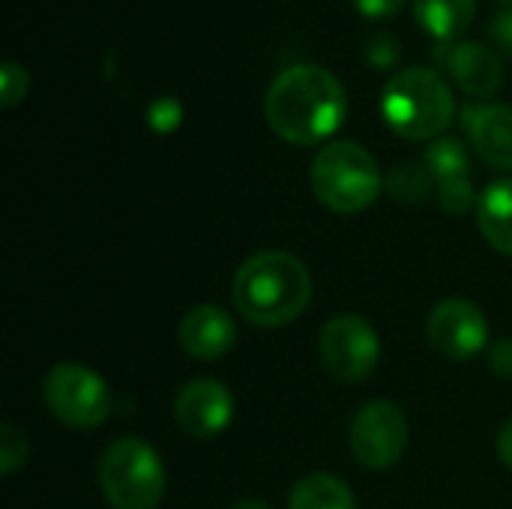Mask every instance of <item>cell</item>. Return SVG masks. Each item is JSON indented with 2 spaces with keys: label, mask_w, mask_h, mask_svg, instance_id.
Masks as SVG:
<instances>
[{
  "label": "cell",
  "mask_w": 512,
  "mask_h": 509,
  "mask_svg": "<svg viewBox=\"0 0 512 509\" xmlns=\"http://www.w3.org/2000/svg\"><path fill=\"white\" fill-rule=\"evenodd\" d=\"M348 96L342 81L312 63H297L279 72L267 90L264 114L270 129L297 147L321 144L345 123Z\"/></svg>",
  "instance_id": "6da1fadb"
},
{
  "label": "cell",
  "mask_w": 512,
  "mask_h": 509,
  "mask_svg": "<svg viewBox=\"0 0 512 509\" xmlns=\"http://www.w3.org/2000/svg\"><path fill=\"white\" fill-rule=\"evenodd\" d=\"M234 309L255 327H285L312 303V276L288 252H258L246 258L231 282Z\"/></svg>",
  "instance_id": "7a4b0ae2"
},
{
  "label": "cell",
  "mask_w": 512,
  "mask_h": 509,
  "mask_svg": "<svg viewBox=\"0 0 512 509\" xmlns=\"http://www.w3.org/2000/svg\"><path fill=\"white\" fill-rule=\"evenodd\" d=\"M387 126L405 141H435L456 117V99L447 78L429 66H408L393 75L381 93Z\"/></svg>",
  "instance_id": "3957f363"
},
{
  "label": "cell",
  "mask_w": 512,
  "mask_h": 509,
  "mask_svg": "<svg viewBox=\"0 0 512 509\" xmlns=\"http://www.w3.org/2000/svg\"><path fill=\"white\" fill-rule=\"evenodd\" d=\"M309 183L327 210L351 216L372 207L381 198L387 180L366 147L354 141H330L312 159Z\"/></svg>",
  "instance_id": "277c9868"
},
{
  "label": "cell",
  "mask_w": 512,
  "mask_h": 509,
  "mask_svg": "<svg viewBox=\"0 0 512 509\" xmlns=\"http://www.w3.org/2000/svg\"><path fill=\"white\" fill-rule=\"evenodd\" d=\"M99 486L114 509H156L165 498L168 474L150 444L120 438L99 459Z\"/></svg>",
  "instance_id": "5b68a950"
},
{
  "label": "cell",
  "mask_w": 512,
  "mask_h": 509,
  "mask_svg": "<svg viewBox=\"0 0 512 509\" xmlns=\"http://www.w3.org/2000/svg\"><path fill=\"white\" fill-rule=\"evenodd\" d=\"M48 411L72 429H96L111 414V390L84 363H57L42 381Z\"/></svg>",
  "instance_id": "8992f818"
},
{
  "label": "cell",
  "mask_w": 512,
  "mask_h": 509,
  "mask_svg": "<svg viewBox=\"0 0 512 509\" xmlns=\"http://www.w3.org/2000/svg\"><path fill=\"white\" fill-rule=\"evenodd\" d=\"M318 351H321V363L324 369L345 384H357L366 381L381 360V339L375 333V327L354 315H336L321 327L318 336Z\"/></svg>",
  "instance_id": "52a82bcc"
},
{
  "label": "cell",
  "mask_w": 512,
  "mask_h": 509,
  "mask_svg": "<svg viewBox=\"0 0 512 509\" xmlns=\"http://www.w3.org/2000/svg\"><path fill=\"white\" fill-rule=\"evenodd\" d=\"M411 426L405 411L390 399H375L363 405L351 423V453L363 468L387 471L408 450Z\"/></svg>",
  "instance_id": "ba28073f"
},
{
  "label": "cell",
  "mask_w": 512,
  "mask_h": 509,
  "mask_svg": "<svg viewBox=\"0 0 512 509\" xmlns=\"http://www.w3.org/2000/svg\"><path fill=\"white\" fill-rule=\"evenodd\" d=\"M426 339L441 357L453 363H465V360H474L486 348L489 321L477 303L453 297V300L438 303L429 312Z\"/></svg>",
  "instance_id": "9c48e42d"
},
{
  "label": "cell",
  "mask_w": 512,
  "mask_h": 509,
  "mask_svg": "<svg viewBox=\"0 0 512 509\" xmlns=\"http://www.w3.org/2000/svg\"><path fill=\"white\" fill-rule=\"evenodd\" d=\"M174 417L192 438H216L234 417V396L216 378H195L180 387L174 399Z\"/></svg>",
  "instance_id": "30bf717a"
},
{
  "label": "cell",
  "mask_w": 512,
  "mask_h": 509,
  "mask_svg": "<svg viewBox=\"0 0 512 509\" xmlns=\"http://www.w3.org/2000/svg\"><path fill=\"white\" fill-rule=\"evenodd\" d=\"M180 345L195 360H219L237 345V321L222 306H195L180 321Z\"/></svg>",
  "instance_id": "8fae6325"
},
{
  "label": "cell",
  "mask_w": 512,
  "mask_h": 509,
  "mask_svg": "<svg viewBox=\"0 0 512 509\" xmlns=\"http://www.w3.org/2000/svg\"><path fill=\"white\" fill-rule=\"evenodd\" d=\"M465 129L474 153L498 171H512V108L471 105L465 108Z\"/></svg>",
  "instance_id": "7c38bea8"
},
{
  "label": "cell",
  "mask_w": 512,
  "mask_h": 509,
  "mask_svg": "<svg viewBox=\"0 0 512 509\" xmlns=\"http://www.w3.org/2000/svg\"><path fill=\"white\" fill-rule=\"evenodd\" d=\"M447 72L459 90L474 99H489L504 84V63L495 48L483 42H459L447 57Z\"/></svg>",
  "instance_id": "4fadbf2b"
},
{
  "label": "cell",
  "mask_w": 512,
  "mask_h": 509,
  "mask_svg": "<svg viewBox=\"0 0 512 509\" xmlns=\"http://www.w3.org/2000/svg\"><path fill=\"white\" fill-rule=\"evenodd\" d=\"M477 228L495 252L512 255V177L492 183L480 195Z\"/></svg>",
  "instance_id": "5bb4252c"
},
{
  "label": "cell",
  "mask_w": 512,
  "mask_h": 509,
  "mask_svg": "<svg viewBox=\"0 0 512 509\" xmlns=\"http://www.w3.org/2000/svg\"><path fill=\"white\" fill-rule=\"evenodd\" d=\"M477 15V0H414L417 24L438 42L459 39Z\"/></svg>",
  "instance_id": "9a60e30c"
},
{
  "label": "cell",
  "mask_w": 512,
  "mask_h": 509,
  "mask_svg": "<svg viewBox=\"0 0 512 509\" xmlns=\"http://www.w3.org/2000/svg\"><path fill=\"white\" fill-rule=\"evenodd\" d=\"M288 509H357L351 486L333 474H306L294 483Z\"/></svg>",
  "instance_id": "2e32d148"
},
{
  "label": "cell",
  "mask_w": 512,
  "mask_h": 509,
  "mask_svg": "<svg viewBox=\"0 0 512 509\" xmlns=\"http://www.w3.org/2000/svg\"><path fill=\"white\" fill-rule=\"evenodd\" d=\"M426 168L435 177V183L468 177V150L459 138H435L426 150Z\"/></svg>",
  "instance_id": "e0dca14e"
},
{
  "label": "cell",
  "mask_w": 512,
  "mask_h": 509,
  "mask_svg": "<svg viewBox=\"0 0 512 509\" xmlns=\"http://www.w3.org/2000/svg\"><path fill=\"white\" fill-rule=\"evenodd\" d=\"M432 183H435V177L429 174L426 165H399L387 177L390 195L402 204H420L432 192Z\"/></svg>",
  "instance_id": "ac0fdd59"
},
{
  "label": "cell",
  "mask_w": 512,
  "mask_h": 509,
  "mask_svg": "<svg viewBox=\"0 0 512 509\" xmlns=\"http://www.w3.org/2000/svg\"><path fill=\"white\" fill-rule=\"evenodd\" d=\"M27 456H30V444H27V435L12 426V423H3L0 429V471L9 477L15 474L18 468L27 465Z\"/></svg>",
  "instance_id": "d6986e66"
},
{
  "label": "cell",
  "mask_w": 512,
  "mask_h": 509,
  "mask_svg": "<svg viewBox=\"0 0 512 509\" xmlns=\"http://www.w3.org/2000/svg\"><path fill=\"white\" fill-rule=\"evenodd\" d=\"M477 201H480V198H477V192H474V186H471L468 177L438 183V204H441V210L450 213V216H465Z\"/></svg>",
  "instance_id": "ffe728a7"
},
{
  "label": "cell",
  "mask_w": 512,
  "mask_h": 509,
  "mask_svg": "<svg viewBox=\"0 0 512 509\" xmlns=\"http://www.w3.org/2000/svg\"><path fill=\"white\" fill-rule=\"evenodd\" d=\"M27 90H30L27 69L21 63H15V60H6L3 69H0V102H3V108L18 105L27 96Z\"/></svg>",
  "instance_id": "44dd1931"
},
{
  "label": "cell",
  "mask_w": 512,
  "mask_h": 509,
  "mask_svg": "<svg viewBox=\"0 0 512 509\" xmlns=\"http://www.w3.org/2000/svg\"><path fill=\"white\" fill-rule=\"evenodd\" d=\"M369 60L375 69H387L399 60V45H396V36H375L366 48Z\"/></svg>",
  "instance_id": "7402d4cb"
},
{
  "label": "cell",
  "mask_w": 512,
  "mask_h": 509,
  "mask_svg": "<svg viewBox=\"0 0 512 509\" xmlns=\"http://www.w3.org/2000/svg\"><path fill=\"white\" fill-rule=\"evenodd\" d=\"M147 120L156 132H171L177 123H180V105L174 99H159L150 111H147Z\"/></svg>",
  "instance_id": "603a6c76"
},
{
  "label": "cell",
  "mask_w": 512,
  "mask_h": 509,
  "mask_svg": "<svg viewBox=\"0 0 512 509\" xmlns=\"http://www.w3.org/2000/svg\"><path fill=\"white\" fill-rule=\"evenodd\" d=\"M351 3L366 18H393L396 12H402L408 0H351Z\"/></svg>",
  "instance_id": "cb8c5ba5"
},
{
  "label": "cell",
  "mask_w": 512,
  "mask_h": 509,
  "mask_svg": "<svg viewBox=\"0 0 512 509\" xmlns=\"http://www.w3.org/2000/svg\"><path fill=\"white\" fill-rule=\"evenodd\" d=\"M489 36H492V42H495L501 51L512 54V9H501V12L492 18Z\"/></svg>",
  "instance_id": "d4e9b609"
},
{
  "label": "cell",
  "mask_w": 512,
  "mask_h": 509,
  "mask_svg": "<svg viewBox=\"0 0 512 509\" xmlns=\"http://www.w3.org/2000/svg\"><path fill=\"white\" fill-rule=\"evenodd\" d=\"M489 363H492V372L498 378H512V339H501L492 345Z\"/></svg>",
  "instance_id": "484cf974"
},
{
  "label": "cell",
  "mask_w": 512,
  "mask_h": 509,
  "mask_svg": "<svg viewBox=\"0 0 512 509\" xmlns=\"http://www.w3.org/2000/svg\"><path fill=\"white\" fill-rule=\"evenodd\" d=\"M498 459L512 471V420H507L498 432Z\"/></svg>",
  "instance_id": "4316f807"
},
{
  "label": "cell",
  "mask_w": 512,
  "mask_h": 509,
  "mask_svg": "<svg viewBox=\"0 0 512 509\" xmlns=\"http://www.w3.org/2000/svg\"><path fill=\"white\" fill-rule=\"evenodd\" d=\"M228 509H270V507H267V504H261V501H252V498H249V501H237V504H231Z\"/></svg>",
  "instance_id": "83f0119b"
},
{
  "label": "cell",
  "mask_w": 512,
  "mask_h": 509,
  "mask_svg": "<svg viewBox=\"0 0 512 509\" xmlns=\"http://www.w3.org/2000/svg\"><path fill=\"white\" fill-rule=\"evenodd\" d=\"M507 3H512V0H507Z\"/></svg>",
  "instance_id": "f1b7e54d"
}]
</instances>
